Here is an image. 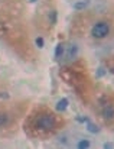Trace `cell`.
Listing matches in <instances>:
<instances>
[{"instance_id":"obj_4","label":"cell","mask_w":114,"mask_h":149,"mask_svg":"<svg viewBox=\"0 0 114 149\" xmlns=\"http://www.w3.org/2000/svg\"><path fill=\"white\" fill-rule=\"evenodd\" d=\"M87 129H88V130H90L91 133H98V132H100L98 126H97L95 123H93V122H91L90 119L87 120Z\"/></svg>"},{"instance_id":"obj_9","label":"cell","mask_w":114,"mask_h":149,"mask_svg":"<svg viewBox=\"0 0 114 149\" xmlns=\"http://www.w3.org/2000/svg\"><path fill=\"white\" fill-rule=\"evenodd\" d=\"M57 12H55V10H54V12H51V23H52V25H55V22H57Z\"/></svg>"},{"instance_id":"obj_10","label":"cell","mask_w":114,"mask_h":149,"mask_svg":"<svg viewBox=\"0 0 114 149\" xmlns=\"http://www.w3.org/2000/svg\"><path fill=\"white\" fill-rule=\"evenodd\" d=\"M36 45H38V48H42L44 47V39L42 38H38L36 39Z\"/></svg>"},{"instance_id":"obj_12","label":"cell","mask_w":114,"mask_h":149,"mask_svg":"<svg viewBox=\"0 0 114 149\" xmlns=\"http://www.w3.org/2000/svg\"><path fill=\"white\" fill-rule=\"evenodd\" d=\"M104 148H106V149H110V148H113V143H106V145H104Z\"/></svg>"},{"instance_id":"obj_2","label":"cell","mask_w":114,"mask_h":149,"mask_svg":"<svg viewBox=\"0 0 114 149\" xmlns=\"http://www.w3.org/2000/svg\"><path fill=\"white\" fill-rule=\"evenodd\" d=\"M54 125H55V120H54V117L49 116V114L41 116V117L38 119V127L42 129V130H49V129L54 127Z\"/></svg>"},{"instance_id":"obj_3","label":"cell","mask_w":114,"mask_h":149,"mask_svg":"<svg viewBox=\"0 0 114 149\" xmlns=\"http://www.w3.org/2000/svg\"><path fill=\"white\" fill-rule=\"evenodd\" d=\"M68 104H69V101L66 99H62V100H59L57 103V110L58 111H64L66 107H68Z\"/></svg>"},{"instance_id":"obj_5","label":"cell","mask_w":114,"mask_h":149,"mask_svg":"<svg viewBox=\"0 0 114 149\" xmlns=\"http://www.w3.org/2000/svg\"><path fill=\"white\" fill-rule=\"evenodd\" d=\"M114 116V109L111 106H108L106 110H104V117H107V119H113Z\"/></svg>"},{"instance_id":"obj_11","label":"cell","mask_w":114,"mask_h":149,"mask_svg":"<svg viewBox=\"0 0 114 149\" xmlns=\"http://www.w3.org/2000/svg\"><path fill=\"white\" fill-rule=\"evenodd\" d=\"M87 120H88V117H77V122H79V123H87Z\"/></svg>"},{"instance_id":"obj_8","label":"cell","mask_w":114,"mask_h":149,"mask_svg":"<svg viewBox=\"0 0 114 149\" xmlns=\"http://www.w3.org/2000/svg\"><path fill=\"white\" fill-rule=\"evenodd\" d=\"M87 4H88V0H84V1H77L74 7H75L77 10H79V9H84Z\"/></svg>"},{"instance_id":"obj_6","label":"cell","mask_w":114,"mask_h":149,"mask_svg":"<svg viewBox=\"0 0 114 149\" xmlns=\"http://www.w3.org/2000/svg\"><path fill=\"white\" fill-rule=\"evenodd\" d=\"M77 148H78V149H87V148H90V142H88L87 139H82V141H79V142H78Z\"/></svg>"},{"instance_id":"obj_1","label":"cell","mask_w":114,"mask_h":149,"mask_svg":"<svg viewBox=\"0 0 114 149\" xmlns=\"http://www.w3.org/2000/svg\"><path fill=\"white\" fill-rule=\"evenodd\" d=\"M108 32H110V26H108L107 22H98V23H95V25L93 26V29H91V35H93L94 38H97V39L106 38V36L108 35Z\"/></svg>"},{"instance_id":"obj_7","label":"cell","mask_w":114,"mask_h":149,"mask_svg":"<svg viewBox=\"0 0 114 149\" xmlns=\"http://www.w3.org/2000/svg\"><path fill=\"white\" fill-rule=\"evenodd\" d=\"M62 54H64V45H62V44H58L57 48H55V56H57V58H61Z\"/></svg>"},{"instance_id":"obj_13","label":"cell","mask_w":114,"mask_h":149,"mask_svg":"<svg viewBox=\"0 0 114 149\" xmlns=\"http://www.w3.org/2000/svg\"><path fill=\"white\" fill-rule=\"evenodd\" d=\"M30 1H36V0H30Z\"/></svg>"}]
</instances>
